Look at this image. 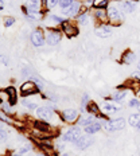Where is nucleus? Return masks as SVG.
Instances as JSON below:
<instances>
[{
	"mask_svg": "<svg viewBox=\"0 0 140 156\" xmlns=\"http://www.w3.org/2000/svg\"><path fill=\"white\" fill-rule=\"evenodd\" d=\"M106 14H108V19H109L110 23H113L116 26L121 23V20H123L121 12L119 11V8L117 7H115V5H109L108 9H106Z\"/></svg>",
	"mask_w": 140,
	"mask_h": 156,
	"instance_id": "1",
	"label": "nucleus"
},
{
	"mask_svg": "<svg viewBox=\"0 0 140 156\" xmlns=\"http://www.w3.org/2000/svg\"><path fill=\"white\" fill-rule=\"evenodd\" d=\"M81 129L80 126H73V128H70L69 131L65 132V135L62 136V139L65 141H69V143H76L78 139L81 137Z\"/></svg>",
	"mask_w": 140,
	"mask_h": 156,
	"instance_id": "2",
	"label": "nucleus"
},
{
	"mask_svg": "<svg viewBox=\"0 0 140 156\" xmlns=\"http://www.w3.org/2000/svg\"><path fill=\"white\" fill-rule=\"evenodd\" d=\"M30 41L35 47H42L46 42V39H45V35L41 30H34L30 35Z\"/></svg>",
	"mask_w": 140,
	"mask_h": 156,
	"instance_id": "3",
	"label": "nucleus"
},
{
	"mask_svg": "<svg viewBox=\"0 0 140 156\" xmlns=\"http://www.w3.org/2000/svg\"><path fill=\"white\" fill-rule=\"evenodd\" d=\"M62 39V35H61V31L58 30H48L47 35H46V42L48 46H57L58 43Z\"/></svg>",
	"mask_w": 140,
	"mask_h": 156,
	"instance_id": "4",
	"label": "nucleus"
},
{
	"mask_svg": "<svg viewBox=\"0 0 140 156\" xmlns=\"http://www.w3.org/2000/svg\"><path fill=\"white\" fill-rule=\"evenodd\" d=\"M61 28H62V31H63L69 38L78 35V28H77V26L74 24V23H71V22H69V20H63L62 23H61Z\"/></svg>",
	"mask_w": 140,
	"mask_h": 156,
	"instance_id": "5",
	"label": "nucleus"
},
{
	"mask_svg": "<svg viewBox=\"0 0 140 156\" xmlns=\"http://www.w3.org/2000/svg\"><path fill=\"white\" fill-rule=\"evenodd\" d=\"M37 116L39 119L48 122V120L53 119L54 110H53V108H50V106H39V108H37Z\"/></svg>",
	"mask_w": 140,
	"mask_h": 156,
	"instance_id": "6",
	"label": "nucleus"
},
{
	"mask_svg": "<svg viewBox=\"0 0 140 156\" xmlns=\"http://www.w3.org/2000/svg\"><path fill=\"white\" fill-rule=\"evenodd\" d=\"M38 85L35 82H32V81H27V82H24L23 85L20 87V92L23 96H31V94H35L38 92Z\"/></svg>",
	"mask_w": 140,
	"mask_h": 156,
	"instance_id": "7",
	"label": "nucleus"
},
{
	"mask_svg": "<svg viewBox=\"0 0 140 156\" xmlns=\"http://www.w3.org/2000/svg\"><path fill=\"white\" fill-rule=\"evenodd\" d=\"M94 143V140L92 137H90V135H86V136H81L78 140L74 143L76 144V147L78 149H81V151H84V149H86V148H89L90 145H92Z\"/></svg>",
	"mask_w": 140,
	"mask_h": 156,
	"instance_id": "8",
	"label": "nucleus"
},
{
	"mask_svg": "<svg viewBox=\"0 0 140 156\" xmlns=\"http://www.w3.org/2000/svg\"><path fill=\"white\" fill-rule=\"evenodd\" d=\"M62 119L65 122H76L77 119H78V112L73 108H69V109H65L62 112Z\"/></svg>",
	"mask_w": 140,
	"mask_h": 156,
	"instance_id": "9",
	"label": "nucleus"
},
{
	"mask_svg": "<svg viewBox=\"0 0 140 156\" xmlns=\"http://www.w3.org/2000/svg\"><path fill=\"white\" fill-rule=\"evenodd\" d=\"M120 108H121V105H120L119 102H115V101L105 102L101 106V112L104 113V115H113V113H116Z\"/></svg>",
	"mask_w": 140,
	"mask_h": 156,
	"instance_id": "10",
	"label": "nucleus"
},
{
	"mask_svg": "<svg viewBox=\"0 0 140 156\" xmlns=\"http://www.w3.org/2000/svg\"><path fill=\"white\" fill-rule=\"evenodd\" d=\"M80 9H81L80 2H76V0H74L73 4H71L70 7H67L66 9H63V15L67 16V18H73V16H76L77 14H80Z\"/></svg>",
	"mask_w": 140,
	"mask_h": 156,
	"instance_id": "11",
	"label": "nucleus"
},
{
	"mask_svg": "<svg viewBox=\"0 0 140 156\" xmlns=\"http://www.w3.org/2000/svg\"><path fill=\"white\" fill-rule=\"evenodd\" d=\"M93 15H94V19H96V20H99L101 24H106V23L109 22V19H108V14H106L105 9H101V8H94Z\"/></svg>",
	"mask_w": 140,
	"mask_h": 156,
	"instance_id": "12",
	"label": "nucleus"
},
{
	"mask_svg": "<svg viewBox=\"0 0 140 156\" xmlns=\"http://www.w3.org/2000/svg\"><path fill=\"white\" fill-rule=\"evenodd\" d=\"M96 35L99 38H109L110 35H112V28L109 27V26H106V24H101L100 27H97L96 28Z\"/></svg>",
	"mask_w": 140,
	"mask_h": 156,
	"instance_id": "13",
	"label": "nucleus"
},
{
	"mask_svg": "<svg viewBox=\"0 0 140 156\" xmlns=\"http://www.w3.org/2000/svg\"><path fill=\"white\" fill-rule=\"evenodd\" d=\"M94 121H96V120H94V116L90 113V115H88V116H81L80 119H78L77 124H78V126H88V125L93 124Z\"/></svg>",
	"mask_w": 140,
	"mask_h": 156,
	"instance_id": "14",
	"label": "nucleus"
},
{
	"mask_svg": "<svg viewBox=\"0 0 140 156\" xmlns=\"http://www.w3.org/2000/svg\"><path fill=\"white\" fill-rule=\"evenodd\" d=\"M120 5H121L123 12H127V14H131L136 9V3L131 2V0H125V2L120 3Z\"/></svg>",
	"mask_w": 140,
	"mask_h": 156,
	"instance_id": "15",
	"label": "nucleus"
},
{
	"mask_svg": "<svg viewBox=\"0 0 140 156\" xmlns=\"http://www.w3.org/2000/svg\"><path fill=\"white\" fill-rule=\"evenodd\" d=\"M127 94H128V89H124V90H117L112 94V101L115 102H123L124 101V98L127 97Z\"/></svg>",
	"mask_w": 140,
	"mask_h": 156,
	"instance_id": "16",
	"label": "nucleus"
},
{
	"mask_svg": "<svg viewBox=\"0 0 140 156\" xmlns=\"http://www.w3.org/2000/svg\"><path fill=\"white\" fill-rule=\"evenodd\" d=\"M110 122H112V126L115 131H121V129L125 128V120L123 117H117V119L110 120Z\"/></svg>",
	"mask_w": 140,
	"mask_h": 156,
	"instance_id": "17",
	"label": "nucleus"
},
{
	"mask_svg": "<svg viewBox=\"0 0 140 156\" xmlns=\"http://www.w3.org/2000/svg\"><path fill=\"white\" fill-rule=\"evenodd\" d=\"M24 8L31 9V11H39V8H41V0H26Z\"/></svg>",
	"mask_w": 140,
	"mask_h": 156,
	"instance_id": "18",
	"label": "nucleus"
},
{
	"mask_svg": "<svg viewBox=\"0 0 140 156\" xmlns=\"http://www.w3.org/2000/svg\"><path fill=\"white\" fill-rule=\"evenodd\" d=\"M100 129H101V122L100 121H94L93 124L85 126V132L86 135H94L96 132H99Z\"/></svg>",
	"mask_w": 140,
	"mask_h": 156,
	"instance_id": "19",
	"label": "nucleus"
},
{
	"mask_svg": "<svg viewBox=\"0 0 140 156\" xmlns=\"http://www.w3.org/2000/svg\"><path fill=\"white\" fill-rule=\"evenodd\" d=\"M135 59H136V55L133 51L131 50H128V51H125L124 54H123V63H125V65H131L135 62Z\"/></svg>",
	"mask_w": 140,
	"mask_h": 156,
	"instance_id": "20",
	"label": "nucleus"
},
{
	"mask_svg": "<svg viewBox=\"0 0 140 156\" xmlns=\"http://www.w3.org/2000/svg\"><path fill=\"white\" fill-rule=\"evenodd\" d=\"M128 124L131 126H135L138 128L140 125V113H135V115H131L128 117Z\"/></svg>",
	"mask_w": 140,
	"mask_h": 156,
	"instance_id": "21",
	"label": "nucleus"
},
{
	"mask_svg": "<svg viewBox=\"0 0 140 156\" xmlns=\"http://www.w3.org/2000/svg\"><path fill=\"white\" fill-rule=\"evenodd\" d=\"M101 128L104 129L105 132H108V133H113L115 132V129H113V126H112V122H110V120H106V119H101Z\"/></svg>",
	"mask_w": 140,
	"mask_h": 156,
	"instance_id": "22",
	"label": "nucleus"
},
{
	"mask_svg": "<svg viewBox=\"0 0 140 156\" xmlns=\"http://www.w3.org/2000/svg\"><path fill=\"white\" fill-rule=\"evenodd\" d=\"M26 12V16H27L28 19H31V20H39V19H42V14L39 11H31V9H24Z\"/></svg>",
	"mask_w": 140,
	"mask_h": 156,
	"instance_id": "23",
	"label": "nucleus"
},
{
	"mask_svg": "<svg viewBox=\"0 0 140 156\" xmlns=\"http://www.w3.org/2000/svg\"><path fill=\"white\" fill-rule=\"evenodd\" d=\"M34 125H35V128H38L39 132H48L50 131V125H48L47 121H45V122L43 121H35Z\"/></svg>",
	"mask_w": 140,
	"mask_h": 156,
	"instance_id": "24",
	"label": "nucleus"
},
{
	"mask_svg": "<svg viewBox=\"0 0 140 156\" xmlns=\"http://www.w3.org/2000/svg\"><path fill=\"white\" fill-rule=\"evenodd\" d=\"M5 93L8 94L9 104H11V105H14V104L16 102V90H15L12 86H9V87H7V89H5Z\"/></svg>",
	"mask_w": 140,
	"mask_h": 156,
	"instance_id": "25",
	"label": "nucleus"
},
{
	"mask_svg": "<svg viewBox=\"0 0 140 156\" xmlns=\"http://www.w3.org/2000/svg\"><path fill=\"white\" fill-rule=\"evenodd\" d=\"M86 110H88L89 113H92V115H99V113L101 112V109L99 108V105H97L96 102H93V101H90L89 104H88Z\"/></svg>",
	"mask_w": 140,
	"mask_h": 156,
	"instance_id": "26",
	"label": "nucleus"
},
{
	"mask_svg": "<svg viewBox=\"0 0 140 156\" xmlns=\"http://www.w3.org/2000/svg\"><path fill=\"white\" fill-rule=\"evenodd\" d=\"M110 0H93V7L94 8H101V9H105L108 7Z\"/></svg>",
	"mask_w": 140,
	"mask_h": 156,
	"instance_id": "27",
	"label": "nucleus"
},
{
	"mask_svg": "<svg viewBox=\"0 0 140 156\" xmlns=\"http://www.w3.org/2000/svg\"><path fill=\"white\" fill-rule=\"evenodd\" d=\"M74 0H58V4H59V7L62 9H66L67 7H70L71 4H73Z\"/></svg>",
	"mask_w": 140,
	"mask_h": 156,
	"instance_id": "28",
	"label": "nucleus"
},
{
	"mask_svg": "<svg viewBox=\"0 0 140 156\" xmlns=\"http://www.w3.org/2000/svg\"><path fill=\"white\" fill-rule=\"evenodd\" d=\"M78 22H80V24L86 26L88 22H89V15L88 14H81L80 16H78Z\"/></svg>",
	"mask_w": 140,
	"mask_h": 156,
	"instance_id": "29",
	"label": "nucleus"
},
{
	"mask_svg": "<svg viewBox=\"0 0 140 156\" xmlns=\"http://www.w3.org/2000/svg\"><path fill=\"white\" fill-rule=\"evenodd\" d=\"M22 105L26 106V108H28V109H37V108H38L37 104L28 101V100H22Z\"/></svg>",
	"mask_w": 140,
	"mask_h": 156,
	"instance_id": "30",
	"label": "nucleus"
},
{
	"mask_svg": "<svg viewBox=\"0 0 140 156\" xmlns=\"http://www.w3.org/2000/svg\"><path fill=\"white\" fill-rule=\"evenodd\" d=\"M47 19L50 22H54V23H57V24H59V23H62V22H63V19L61 18V16H57V15H53V14L48 15Z\"/></svg>",
	"mask_w": 140,
	"mask_h": 156,
	"instance_id": "31",
	"label": "nucleus"
},
{
	"mask_svg": "<svg viewBox=\"0 0 140 156\" xmlns=\"http://www.w3.org/2000/svg\"><path fill=\"white\" fill-rule=\"evenodd\" d=\"M139 105H140L139 97H133V98L129 100V102H128V106H131V108H139Z\"/></svg>",
	"mask_w": 140,
	"mask_h": 156,
	"instance_id": "32",
	"label": "nucleus"
},
{
	"mask_svg": "<svg viewBox=\"0 0 140 156\" xmlns=\"http://www.w3.org/2000/svg\"><path fill=\"white\" fill-rule=\"evenodd\" d=\"M43 2H45V5H46V8H48V9L54 8L55 5L58 4V0H43Z\"/></svg>",
	"mask_w": 140,
	"mask_h": 156,
	"instance_id": "33",
	"label": "nucleus"
},
{
	"mask_svg": "<svg viewBox=\"0 0 140 156\" xmlns=\"http://www.w3.org/2000/svg\"><path fill=\"white\" fill-rule=\"evenodd\" d=\"M30 149H31V144H24L23 147H22V148L18 151V154H19V155H24V154H27Z\"/></svg>",
	"mask_w": 140,
	"mask_h": 156,
	"instance_id": "34",
	"label": "nucleus"
},
{
	"mask_svg": "<svg viewBox=\"0 0 140 156\" xmlns=\"http://www.w3.org/2000/svg\"><path fill=\"white\" fill-rule=\"evenodd\" d=\"M11 104H5V102H3L2 104V108H3V112L5 113V115H9V113H12V109H11Z\"/></svg>",
	"mask_w": 140,
	"mask_h": 156,
	"instance_id": "35",
	"label": "nucleus"
},
{
	"mask_svg": "<svg viewBox=\"0 0 140 156\" xmlns=\"http://www.w3.org/2000/svg\"><path fill=\"white\" fill-rule=\"evenodd\" d=\"M3 23H4V27H11V26L15 23V19L14 18H4Z\"/></svg>",
	"mask_w": 140,
	"mask_h": 156,
	"instance_id": "36",
	"label": "nucleus"
},
{
	"mask_svg": "<svg viewBox=\"0 0 140 156\" xmlns=\"http://www.w3.org/2000/svg\"><path fill=\"white\" fill-rule=\"evenodd\" d=\"M22 76H23L24 78H30L32 76V73L28 67H23V69H22Z\"/></svg>",
	"mask_w": 140,
	"mask_h": 156,
	"instance_id": "37",
	"label": "nucleus"
},
{
	"mask_svg": "<svg viewBox=\"0 0 140 156\" xmlns=\"http://www.w3.org/2000/svg\"><path fill=\"white\" fill-rule=\"evenodd\" d=\"M0 63H3L4 66H8L9 65V58L7 55H0Z\"/></svg>",
	"mask_w": 140,
	"mask_h": 156,
	"instance_id": "38",
	"label": "nucleus"
},
{
	"mask_svg": "<svg viewBox=\"0 0 140 156\" xmlns=\"http://www.w3.org/2000/svg\"><path fill=\"white\" fill-rule=\"evenodd\" d=\"M5 139H7V133H5L4 129L0 126V141H4Z\"/></svg>",
	"mask_w": 140,
	"mask_h": 156,
	"instance_id": "39",
	"label": "nucleus"
},
{
	"mask_svg": "<svg viewBox=\"0 0 140 156\" xmlns=\"http://www.w3.org/2000/svg\"><path fill=\"white\" fill-rule=\"evenodd\" d=\"M0 119H2V120H3V121H4V122H12V120L9 119L8 116H5V115H4V113H3V112H0Z\"/></svg>",
	"mask_w": 140,
	"mask_h": 156,
	"instance_id": "40",
	"label": "nucleus"
},
{
	"mask_svg": "<svg viewBox=\"0 0 140 156\" xmlns=\"http://www.w3.org/2000/svg\"><path fill=\"white\" fill-rule=\"evenodd\" d=\"M132 78H135V80L140 81V70H138V71H133V73H132Z\"/></svg>",
	"mask_w": 140,
	"mask_h": 156,
	"instance_id": "41",
	"label": "nucleus"
},
{
	"mask_svg": "<svg viewBox=\"0 0 140 156\" xmlns=\"http://www.w3.org/2000/svg\"><path fill=\"white\" fill-rule=\"evenodd\" d=\"M4 8V2L3 0H0V9H3Z\"/></svg>",
	"mask_w": 140,
	"mask_h": 156,
	"instance_id": "42",
	"label": "nucleus"
},
{
	"mask_svg": "<svg viewBox=\"0 0 140 156\" xmlns=\"http://www.w3.org/2000/svg\"><path fill=\"white\" fill-rule=\"evenodd\" d=\"M138 70H140V62L138 63Z\"/></svg>",
	"mask_w": 140,
	"mask_h": 156,
	"instance_id": "43",
	"label": "nucleus"
},
{
	"mask_svg": "<svg viewBox=\"0 0 140 156\" xmlns=\"http://www.w3.org/2000/svg\"><path fill=\"white\" fill-rule=\"evenodd\" d=\"M14 156H23V155H14Z\"/></svg>",
	"mask_w": 140,
	"mask_h": 156,
	"instance_id": "44",
	"label": "nucleus"
},
{
	"mask_svg": "<svg viewBox=\"0 0 140 156\" xmlns=\"http://www.w3.org/2000/svg\"><path fill=\"white\" fill-rule=\"evenodd\" d=\"M39 156H45V155H39Z\"/></svg>",
	"mask_w": 140,
	"mask_h": 156,
	"instance_id": "45",
	"label": "nucleus"
},
{
	"mask_svg": "<svg viewBox=\"0 0 140 156\" xmlns=\"http://www.w3.org/2000/svg\"><path fill=\"white\" fill-rule=\"evenodd\" d=\"M139 110H140V105H139Z\"/></svg>",
	"mask_w": 140,
	"mask_h": 156,
	"instance_id": "46",
	"label": "nucleus"
}]
</instances>
